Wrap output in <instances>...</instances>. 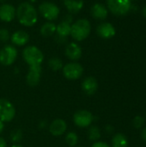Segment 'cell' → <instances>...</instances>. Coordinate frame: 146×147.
I'll return each mask as SVG.
<instances>
[{
  "instance_id": "cell-1",
  "label": "cell",
  "mask_w": 146,
  "mask_h": 147,
  "mask_svg": "<svg viewBox=\"0 0 146 147\" xmlns=\"http://www.w3.org/2000/svg\"><path fill=\"white\" fill-rule=\"evenodd\" d=\"M15 16L18 22L25 27H33L38 21L37 10L28 2H23L18 5Z\"/></svg>"
},
{
  "instance_id": "cell-2",
  "label": "cell",
  "mask_w": 146,
  "mask_h": 147,
  "mask_svg": "<svg viewBox=\"0 0 146 147\" xmlns=\"http://www.w3.org/2000/svg\"><path fill=\"white\" fill-rule=\"evenodd\" d=\"M91 31V24L85 18L77 20L71 24V36L76 41H83L87 39Z\"/></svg>"
},
{
  "instance_id": "cell-3",
  "label": "cell",
  "mask_w": 146,
  "mask_h": 147,
  "mask_svg": "<svg viewBox=\"0 0 146 147\" xmlns=\"http://www.w3.org/2000/svg\"><path fill=\"white\" fill-rule=\"evenodd\" d=\"M22 58L29 66L40 65L44 60V54L35 46H28L22 51Z\"/></svg>"
},
{
  "instance_id": "cell-4",
  "label": "cell",
  "mask_w": 146,
  "mask_h": 147,
  "mask_svg": "<svg viewBox=\"0 0 146 147\" xmlns=\"http://www.w3.org/2000/svg\"><path fill=\"white\" fill-rule=\"evenodd\" d=\"M108 9L115 16H121L126 15L132 8L131 0H107Z\"/></svg>"
},
{
  "instance_id": "cell-5",
  "label": "cell",
  "mask_w": 146,
  "mask_h": 147,
  "mask_svg": "<svg viewBox=\"0 0 146 147\" xmlns=\"http://www.w3.org/2000/svg\"><path fill=\"white\" fill-rule=\"evenodd\" d=\"M39 12L48 22L56 20L60 13L59 6L52 2H43L39 5Z\"/></svg>"
},
{
  "instance_id": "cell-6",
  "label": "cell",
  "mask_w": 146,
  "mask_h": 147,
  "mask_svg": "<svg viewBox=\"0 0 146 147\" xmlns=\"http://www.w3.org/2000/svg\"><path fill=\"white\" fill-rule=\"evenodd\" d=\"M63 74L68 80H77L83 73V67L77 62H71L63 66Z\"/></svg>"
},
{
  "instance_id": "cell-7",
  "label": "cell",
  "mask_w": 146,
  "mask_h": 147,
  "mask_svg": "<svg viewBox=\"0 0 146 147\" xmlns=\"http://www.w3.org/2000/svg\"><path fill=\"white\" fill-rule=\"evenodd\" d=\"M18 55L17 49L13 45H5L0 50V63L4 66L11 65Z\"/></svg>"
},
{
  "instance_id": "cell-8",
  "label": "cell",
  "mask_w": 146,
  "mask_h": 147,
  "mask_svg": "<svg viewBox=\"0 0 146 147\" xmlns=\"http://www.w3.org/2000/svg\"><path fill=\"white\" fill-rule=\"evenodd\" d=\"M15 115L14 105L7 99H0V121L3 122H10Z\"/></svg>"
},
{
  "instance_id": "cell-9",
  "label": "cell",
  "mask_w": 146,
  "mask_h": 147,
  "mask_svg": "<svg viewBox=\"0 0 146 147\" xmlns=\"http://www.w3.org/2000/svg\"><path fill=\"white\" fill-rule=\"evenodd\" d=\"M93 121H94V116L92 113L85 109L78 110L73 115V121L75 125L81 128L89 127L93 122Z\"/></svg>"
},
{
  "instance_id": "cell-10",
  "label": "cell",
  "mask_w": 146,
  "mask_h": 147,
  "mask_svg": "<svg viewBox=\"0 0 146 147\" xmlns=\"http://www.w3.org/2000/svg\"><path fill=\"white\" fill-rule=\"evenodd\" d=\"M96 34L101 38L108 40V39L113 38L115 35L116 30L113 24H111L109 22H102L97 26Z\"/></svg>"
},
{
  "instance_id": "cell-11",
  "label": "cell",
  "mask_w": 146,
  "mask_h": 147,
  "mask_svg": "<svg viewBox=\"0 0 146 147\" xmlns=\"http://www.w3.org/2000/svg\"><path fill=\"white\" fill-rule=\"evenodd\" d=\"M40 76H41L40 65L29 66V71L26 76V82L29 86L34 87L39 84L40 81Z\"/></svg>"
},
{
  "instance_id": "cell-12",
  "label": "cell",
  "mask_w": 146,
  "mask_h": 147,
  "mask_svg": "<svg viewBox=\"0 0 146 147\" xmlns=\"http://www.w3.org/2000/svg\"><path fill=\"white\" fill-rule=\"evenodd\" d=\"M16 9L10 3H3L0 5V20L4 22H10L15 17Z\"/></svg>"
},
{
  "instance_id": "cell-13",
  "label": "cell",
  "mask_w": 146,
  "mask_h": 147,
  "mask_svg": "<svg viewBox=\"0 0 146 147\" xmlns=\"http://www.w3.org/2000/svg\"><path fill=\"white\" fill-rule=\"evenodd\" d=\"M65 56L72 60L77 61L82 56V48L77 42H70L65 47Z\"/></svg>"
},
{
  "instance_id": "cell-14",
  "label": "cell",
  "mask_w": 146,
  "mask_h": 147,
  "mask_svg": "<svg viewBox=\"0 0 146 147\" xmlns=\"http://www.w3.org/2000/svg\"><path fill=\"white\" fill-rule=\"evenodd\" d=\"M67 130V124L62 119H56L49 126V132L53 136H61Z\"/></svg>"
},
{
  "instance_id": "cell-15",
  "label": "cell",
  "mask_w": 146,
  "mask_h": 147,
  "mask_svg": "<svg viewBox=\"0 0 146 147\" xmlns=\"http://www.w3.org/2000/svg\"><path fill=\"white\" fill-rule=\"evenodd\" d=\"M90 14H91L92 17H94L95 19L102 21L108 17V10L104 4L96 3L92 5V7L90 9Z\"/></svg>"
},
{
  "instance_id": "cell-16",
  "label": "cell",
  "mask_w": 146,
  "mask_h": 147,
  "mask_svg": "<svg viewBox=\"0 0 146 147\" xmlns=\"http://www.w3.org/2000/svg\"><path fill=\"white\" fill-rule=\"evenodd\" d=\"M98 89V82L94 77H87L82 83L83 91L89 96L94 95Z\"/></svg>"
},
{
  "instance_id": "cell-17",
  "label": "cell",
  "mask_w": 146,
  "mask_h": 147,
  "mask_svg": "<svg viewBox=\"0 0 146 147\" xmlns=\"http://www.w3.org/2000/svg\"><path fill=\"white\" fill-rule=\"evenodd\" d=\"M10 40L13 45L22 47L29 41V34L24 30H17L12 34L10 36Z\"/></svg>"
},
{
  "instance_id": "cell-18",
  "label": "cell",
  "mask_w": 146,
  "mask_h": 147,
  "mask_svg": "<svg viewBox=\"0 0 146 147\" xmlns=\"http://www.w3.org/2000/svg\"><path fill=\"white\" fill-rule=\"evenodd\" d=\"M63 3L69 14L74 15L83 9L84 2L83 0H63Z\"/></svg>"
},
{
  "instance_id": "cell-19",
  "label": "cell",
  "mask_w": 146,
  "mask_h": 147,
  "mask_svg": "<svg viewBox=\"0 0 146 147\" xmlns=\"http://www.w3.org/2000/svg\"><path fill=\"white\" fill-rule=\"evenodd\" d=\"M71 24L64 21L59 23L58 25H56L57 35L63 38H67L69 35H71Z\"/></svg>"
},
{
  "instance_id": "cell-20",
  "label": "cell",
  "mask_w": 146,
  "mask_h": 147,
  "mask_svg": "<svg viewBox=\"0 0 146 147\" xmlns=\"http://www.w3.org/2000/svg\"><path fill=\"white\" fill-rule=\"evenodd\" d=\"M40 34L45 37L52 36L56 33V24L52 22H46L40 27Z\"/></svg>"
},
{
  "instance_id": "cell-21",
  "label": "cell",
  "mask_w": 146,
  "mask_h": 147,
  "mask_svg": "<svg viewBox=\"0 0 146 147\" xmlns=\"http://www.w3.org/2000/svg\"><path fill=\"white\" fill-rule=\"evenodd\" d=\"M112 147H128V140L122 134H116L112 139Z\"/></svg>"
},
{
  "instance_id": "cell-22",
  "label": "cell",
  "mask_w": 146,
  "mask_h": 147,
  "mask_svg": "<svg viewBox=\"0 0 146 147\" xmlns=\"http://www.w3.org/2000/svg\"><path fill=\"white\" fill-rule=\"evenodd\" d=\"M48 66L52 71H58L63 68V61L58 57H52L48 60Z\"/></svg>"
},
{
  "instance_id": "cell-23",
  "label": "cell",
  "mask_w": 146,
  "mask_h": 147,
  "mask_svg": "<svg viewBox=\"0 0 146 147\" xmlns=\"http://www.w3.org/2000/svg\"><path fill=\"white\" fill-rule=\"evenodd\" d=\"M88 137L92 141H97L101 138L100 129L96 126H92L89 127L88 132Z\"/></svg>"
},
{
  "instance_id": "cell-24",
  "label": "cell",
  "mask_w": 146,
  "mask_h": 147,
  "mask_svg": "<svg viewBox=\"0 0 146 147\" xmlns=\"http://www.w3.org/2000/svg\"><path fill=\"white\" fill-rule=\"evenodd\" d=\"M65 142L70 147H75L78 142V136L74 132H69L65 136Z\"/></svg>"
},
{
  "instance_id": "cell-25",
  "label": "cell",
  "mask_w": 146,
  "mask_h": 147,
  "mask_svg": "<svg viewBox=\"0 0 146 147\" xmlns=\"http://www.w3.org/2000/svg\"><path fill=\"white\" fill-rule=\"evenodd\" d=\"M10 138H11V140L12 142L14 143H18L21 139L22 138V133L21 130H15L11 133V135H10Z\"/></svg>"
},
{
  "instance_id": "cell-26",
  "label": "cell",
  "mask_w": 146,
  "mask_h": 147,
  "mask_svg": "<svg viewBox=\"0 0 146 147\" xmlns=\"http://www.w3.org/2000/svg\"><path fill=\"white\" fill-rule=\"evenodd\" d=\"M133 126L135 128H141L144 125H145V118L142 117V116H136L134 119H133Z\"/></svg>"
},
{
  "instance_id": "cell-27",
  "label": "cell",
  "mask_w": 146,
  "mask_h": 147,
  "mask_svg": "<svg viewBox=\"0 0 146 147\" xmlns=\"http://www.w3.org/2000/svg\"><path fill=\"white\" fill-rule=\"evenodd\" d=\"M9 38V30L6 28H0V40L2 42H7Z\"/></svg>"
},
{
  "instance_id": "cell-28",
  "label": "cell",
  "mask_w": 146,
  "mask_h": 147,
  "mask_svg": "<svg viewBox=\"0 0 146 147\" xmlns=\"http://www.w3.org/2000/svg\"><path fill=\"white\" fill-rule=\"evenodd\" d=\"M91 147H110L107 143H105V142H102V141H96V142H95L93 145H92V146Z\"/></svg>"
},
{
  "instance_id": "cell-29",
  "label": "cell",
  "mask_w": 146,
  "mask_h": 147,
  "mask_svg": "<svg viewBox=\"0 0 146 147\" xmlns=\"http://www.w3.org/2000/svg\"><path fill=\"white\" fill-rule=\"evenodd\" d=\"M64 22H68V23H71V22H72V16H71V14H68V15H66L65 16V18H64Z\"/></svg>"
},
{
  "instance_id": "cell-30",
  "label": "cell",
  "mask_w": 146,
  "mask_h": 147,
  "mask_svg": "<svg viewBox=\"0 0 146 147\" xmlns=\"http://www.w3.org/2000/svg\"><path fill=\"white\" fill-rule=\"evenodd\" d=\"M0 147H7L6 140L3 138H2V137H0Z\"/></svg>"
},
{
  "instance_id": "cell-31",
  "label": "cell",
  "mask_w": 146,
  "mask_h": 147,
  "mask_svg": "<svg viewBox=\"0 0 146 147\" xmlns=\"http://www.w3.org/2000/svg\"><path fill=\"white\" fill-rule=\"evenodd\" d=\"M141 139L146 143V127H145L141 132Z\"/></svg>"
},
{
  "instance_id": "cell-32",
  "label": "cell",
  "mask_w": 146,
  "mask_h": 147,
  "mask_svg": "<svg viewBox=\"0 0 146 147\" xmlns=\"http://www.w3.org/2000/svg\"><path fill=\"white\" fill-rule=\"evenodd\" d=\"M3 123L4 122H3L2 121H0V134H2L3 131V129H4V124Z\"/></svg>"
},
{
  "instance_id": "cell-33",
  "label": "cell",
  "mask_w": 146,
  "mask_h": 147,
  "mask_svg": "<svg viewBox=\"0 0 146 147\" xmlns=\"http://www.w3.org/2000/svg\"><path fill=\"white\" fill-rule=\"evenodd\" d=\"M143 15H144L145 17H146V5L144 7V9H143Z\"/></svg>"
},
{
  "instance_id": "cell-34",
  "label": "cell",
  "mask_w": 146,
  "mask_h": 147,
  "mask_svg": "<svg viewBox=\"0 0 146 147\" xmlns=\"http://www.w3.org/2000/svg\"><path fill=\"white\" fill-rule=\"evenodd\" d=\"M11 147H23V146H20V145H13Z\"/></svg>"
},
{
  "instance_id": "cell-35",
  "label": "cell",
  "mask_w": 146,
  "mask_h": 147,
  "mask_svg": "<svg viewBox=\"0 0 146 147\" xmlns=\"http://www.w3.org/2000/svg\"><path fill=\"white\" fill-rule=\"evenodd\" d=\"M36 1H37V0H28V3H35Z\"/></svg>"
},
{
  "instance_id": "cell-36",
  "label": "cell",
  "mask_w": 146,
  "mask_h": 147,
  "mask_svg": "<svg viewBox=\"0 0 146 147\" xmlns=\"http://www.w3.org/2000/svg\"><path fill=\"white\" fill-rule=\"evenodd\" d=\"M4 1H5V0H0V3H3Z\"/></svg>"
},
{
  "instance_id": "cell-37",
  "label": "cell",
  "mask_w": 146,
  "mask_h": 147,
  "mask_svg": "<svg viewBox=\"0 0 146 147\" xmlns=\"http://www.w3.org/2000/svg\"><path fill=\"white\" fill-rule=\"evenodd\" d=\"M75 147H82V146H75Z\"/></svg>"
},
{
  "instance_id": "cell-38",
  "label": "cell",
  "mask_w": 146,
  "mask_h": 147,
  "mask_svg": "<svg viewBox=\"0 0 146 147\" xmlns=\"http://www.w3.org/2000/svg\"><path fill=\"white\" fill-rule=\"evenodd\" d=\"M131 1H132V0H131Z\"/></svg>"
}]
</instances>
